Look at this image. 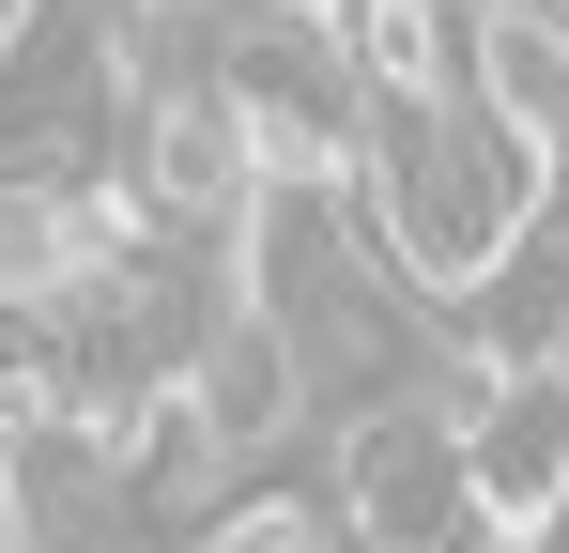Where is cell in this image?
Returning a JSON list of instances; mask_svg holds the SVG:
<instances>
[{
    "label": "cell",
    "mask_w": 569,
    "mask_h": 553,
    "mask_svg": "<svg viewBox=\"0 0 569 553\" xmlns=\"http://www.w3.org/2000/svg\"><path fill=\"white\" fill-rule=\"evenodd\" d=\"M447 446H462V492L508 539L555 553V523H569V354H477Z\"/></svg>",
    "instance_id": "obj_1"
},
{
    "label": "cell",
    "mask_w": 569,
    "mask_h": 553,
    "mask_svg": "<svg viewBox=\"0 0 569 553\" xmlns=\"http://www.w3.org/2000/svg\"><path fill=\"white\" fill-rule=\"evenodd\" d=\"M339 507H355V539H370V553H523V539L462 492V446H447L431 400L355 415V446H339Z\"/></svg>",
    "instance_id": "obj_2"
},
{
    "label": "cell",
    "mask_w": 569,
    "mask_h": 553,
    "mask_svg": "<svg viewBox=\"0 0 569 553\" xmlns=\"http://www.w3.org/2000/svg\"><path fill=\"white\" fill-rule=\"evenodd\" d=\"M123 184H139V215L170 247H231L247 200H262V154H247V123L216 92H139V170Z\"/></svg>",
    "instance_id": "obj_3"
}]
</instances>
